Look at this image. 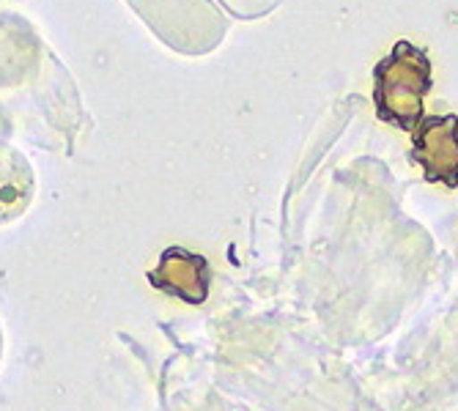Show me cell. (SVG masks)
Masks as SVG:
<instances>
[{"mask_svg":"<svg viewBox=\"0 0 458 411\" xmlns=\"http://www.w3.org/2000/svg\"><path fill=\"white\" fill-rule=\"evenodd\" d=\"M434 88V69L426 47L401 38L373 66V107L377 118L401 132H411L426 115L423 102Z\"/></svg>","mask_w":458,"mask_h":411,"instance_id":"cell-1","label":"cell"},{"mask_svg":"<svg viewBox=\"0 0 458 411\" xmlns=\"http://www.w3.org/2000/svg\"><path fill=\"white\" fill-rule=\"evenodd\" d=\"M409 159L420 164L426 184L458 187V115H423L411 130Z\"/></svg>","mask_w":458,"mask_h":411,"instance_id":"cell-2","label":"cell"},{"mask_svg":"<svg viewBox=\"0 0 458 411\" xmlns=\"http://www.w3.org/2000/svg\"><path fill=\"white\" fill-rule=\"evenodd\" d=\"M148 282L157 291L171 294L187 305H203L212 288V266L203 256L190 253L184 247H168L148 272Z\"/></svg>","mask_w":458,"mask_h":411,"instance_id":"cell-3","label":"cell"},{"mask_svg":"<svg viewBox=\"0 0 458 411\" xmlns=\"http://www.w3.org/2000/svg\"><path fill=\"white\" fill-rule=\"evenodd\" d=\"M30 189H33V179L25 159L0 146V222L25 212Z\"/></svg>","mask_w":458,"mask_h":411,"instance_id":"cell-4","label":"cell"}]
</instances>
